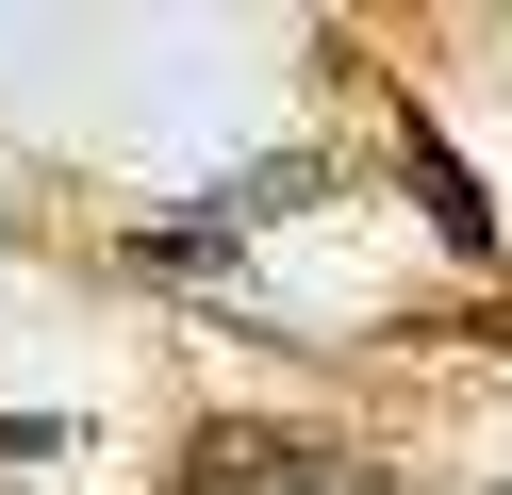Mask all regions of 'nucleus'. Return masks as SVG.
<instances>
[{
	"label": "nucleus",
	"instance_id": "f257e3e1",
	"mask_svg": "<svg viewBox=\"0 0 512 495\" xmlns=\"http://www.w3.org/2000/svg\"><path fill=\"white\" fill-rule=\"evenodd\" d=\"M397 182H413V215H430V231H446V248H463V264L496 248V198L463 182V149H446V132H397Z\"/></svg>",
	"mask_w": 512,
	"mask_h": 495
},
{
	"label": "nucleus",
	"instance_id": "f03ea898",
	"mask_svg": "<svg viewBox=\"0 0 512 495\" xmlns=\"http://www.w3.org/2000/svg\"><path fill=\"white\" fill-rule=\"evenodd\" d=\"M215 479H265V495H380V462H347V446H281V429H232V446H215Z\"/></svg>",
	"mask_w": 512,
	"mask_h": 495
},
{
	"label": "nucleus",
	"instance_id": "7ed1b4c3",
	"mask_svg": "<svg viewBox=\"0 0 512 495\" xmlns=\"http://www.w3.org/2000/svg\"><path fill=\"white\" fill-rule=\"evenodd\" d=\"M133 264H149V281H232V215H215V198H199V215H149Z\"/></svg>",
	"mask_w": 512,
	"mask_h": 495
},
{
	"label": "nucleus",
	"instance_id": "20e7f679",
	"mask_svg": "<svg viewBox=\"0 0 512 495\" xmlns=\"http://www.w3.org/2000/svg\"><path fill=\"white\" fill-rule=\"evenodd\" d=\"M0 462H67V429H50V413H0Z\"/></svg>",
	"mask_w": 512,
	"mask_h": 495
}]
</instances>
